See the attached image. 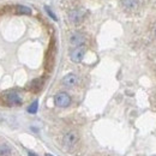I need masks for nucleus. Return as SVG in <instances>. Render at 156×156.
Returning a JSON list of instances; mask_svg holds the SVG:
<instances>
[{
  "mask_svg": "<svg viewBox=\"0 0 156 156\" xmlns=\"http://www.w3.org/2000/svg\"><path fill=\"white\" fill-rule=\"evenodd\" d=\"M46 156H53V155H51V154H46Z\"/></svg>",
  "mask_w": 156,
  "mask_h": 156,
  "instance_id": "nucleus-14",
  "label": "nucleus"
},
{
  "mask_svg": "<svg viewBox=\"0 0 156 156\" xmlns=\"http://www.w3.org/2000/svg\"><path fill=\"white\" fill-rule=\"evenodd\" d=\"M37 108H39V102H37V101H34V102L29 106L28 112H29V113H31V114H35V113L37 112Z\"/></svg>",
  "mask_w": 156,
  "mask_h": 156,
  "instance_id": "nucleus-10",
  "label": "nucleus"
},
{
  "mask_svg": "<svg viewBox=\"0 0 156 156\" xmlns=\"http://www.w3.org/2000/svg\"><path fill=\"white\" fill-rule=\"evenodd\" d=\"M83 18H84V12L80 10H73L69 15V20L73 24H79L83 20Z\"/></svg>",
  "mask_w": 156,
  "mask_h": 156,
  "instance_id": "nucleus-5",
  "label": "nucleus"
},
{
  "mask_svg": "<svg viewBox=\"0 0 156 156\" xmlns=\"http://www.w3.org/2000/svg\"><path fill=\"white\" fill-rule=\"evenodd\" d=\"M54 102H55V105L60 107V108H65V107H69L70 106V103H71V98H70V95L69 94H66V93H59L55 95V98H54Z\"/></svg>",
  "mask_w": 156,
  "mask_h": 156,
  "instance_id": "nucleus-1",
  "label": "nucleus"
},
{
  "mask_svg": "<svg viewBox=\"0 0 156 156\" xmlns=\"http://www.w3.org/2000/svg\"><path fill=\"white\" fill-rule=\"evenodd\" d=\"M11 150H10V148L7 147V145H5V144H0V155H5V154H9Z\"/></svg>",
  "mask_w": 156,
  "mask_h": 156,
  "instance_id": "nucleus-11",
  "label": "nucleus"
},
{
  "mask_svg": "<svg viewBox=\"0 0 156 156\" xmlns=\"http://www.w3.org/2000/svg\"><path fill=\"white\" fill-rule=\"evenodd\" d=\"M7 101H9L10 105H20L22 100H20V98L18 96V94L11 93V94L7 95Z\"/></svg>",
  "mask_w": 156,
  "mask_h": 156,
  "instance_id": "nucleus-7",
  "label": "nucleus"
},
{
  "mask_svg": "<svg viewBox=\"0 0 156 156\" xmlns=\"http://www.w3.org/2000/svg\"><path fill=\"white\" fill-rule=\"evenodd\" d=\"M28 155H29V156H37L36 154H34V153H31V151H30V153H29Z\"/></svg>",
  "mask_w": 156,
  "mask_h": 156,
  "instance_id": "nucleus-13",
  "label": "nucleus"
},
{
  "mask_svg": "<svg viewBox=\"0 0 156 156\" xmlns=\"http://www.w3.org/2000/svg\"><path fill=\"white\" fill-rule=\"evenodd\" d=\"M70 43L75 47H79V46H83L85 43V36L80 33H75L70 36Z\"/></svg>",
  "mask_w": 156,
  "mask_h": 156,
  "instance_id": "nucleus-4",
  "label": "nucleus"
},
{
  "mask_svg": "<svg viewBox=\"0 0 156 156\" xmlns=\"http://www.w3.org/2000/svg\"><path fill=\"white\" fill-rule=\"evenodd\" d=\"M16 12L18 15H30L31 13V9H29L28 6H24V5H18L17 9H16Z\"/></svg>",
  "mask_w": 156,
  "mask_h": 156,
  "instance_id": "nucleus-9",
  "label": "nucleus"
},
{
  "mask_svg": "<svg viewBox=\"0 0 156 156\" xmlns=\"http://www.w3.org/2000/svg\"><path fill=\"white\" fill-rule=\"evenodd\" d=\"M78 142V135L76 131H69L64 136V145L66 148H73Z\"/></svg>",
  "mask_w": 156,
  "mask_h": 156,
  "instance_id": "nucleus-2",
  "label": "nucleus"
},
{
  "mask_svg": "<svg viewBox=\"0 0 156 156\" xmlns=\"http://www.w3.org/2000/svg\"><path fill=\"white\" fill-rule=\"evenodd\" d=\"M155 35H156V30H155Z\"/></svg>",
  "mask_w": 156,
  "mask_h": 156,
  "instance_id": "nucleus-15",
  "label": "nucleus"
},
{
  "mask_svg": "<svg viewBox=\"0 0 156 156\" xmlns=\"http://www.w3.org/2000/svg\"><path fill=\"white\" fill-rule=\"evenodd\" d=\"M121 2L126 9H130V10H135L138 6V1L137 0H121Z\"/></svg>",
  "mask_w": 156,
  "mask_h": 156,
  "instance_id": "nucleus-8",
  "label": "nucleus"
},
{
  "mask_svg": "<svg viewBox=\"0 0 156 156\" xmlns=\"http://www.w3.org/2000/svg\"><path fill=\"white\" fill-rule=\"evenodd\" d=\"M84 54H85V48L83 46H79V47H76L71 54H70V58L73 62H80L83 58H84Z\"/></svg>",
  "mask_w": 156,
  "mask_h": 156,
  "instance_id": "nucleus-3",
  "label": "nucleus"
},
{
  "mask_svg": "<svg viewBox=\"0 0 156 156\" xmlns=\"http://www.w3.org/2000/svg\"><path fill=\"white\" fill-rule=\"evenodd\" d=\"M77 83L78 77L77 75H75V73H69V75H66L65 77L62 78V84L65 87H67V88H72V87L77 85Z\"/></svg>",
  "mask_w": 156,
  "mask_h": 156,
  "instance_id": "nucleus-6",
  "label": "nucleus"
},
{
  "mask_svg": "<svg viewBox=\"0 0 156 156\" xmlns=\"http://www.w3.org/2000/svg\"><path fill=\"white\" fill-rule=\"evenodd\" d=\"M44 10H46V11H47V13L49 15V17H52V18H53L54 20H57V17H55V15H54V13L51 11V9H49L48 6H46V7H44Z\"/></svg>",
  "mask_w": 156,
  "mask_h": 156,
  "instance_id": "nucleus-12",
  "label": "nucleus"
}]
</instances>
